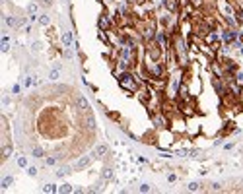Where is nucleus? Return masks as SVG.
<instances>
[{
	"label": "nucleus",
	"instance_id": "nucleus-2",
	"mask_svg": "<svg viewBox=\"0 0 243 194\" xmlns=\"http://www.w3.org/2000/svg\"><path fill=\"white\" fill-rule=\"evenodd\" d=\"M97 25H99L101 31H109V27H111V19H109V16H107V14H101L99 19H97Z\"/></svg>",
	"mask_w": 243,
	"mask_h": 194
},
{
	"label": "nucleus",
	"instance_id": "nucleus-16",
	"mask_svg": "<svg viewBox=\"0 0 243 194\" xmlns=\"http://www.w3.org/2000/svg\"><path fill=\"white\" fill-rule=\"evenodd\" d=\"M111 177H113V171H111L109 167H105V169H103V173H101V179H103V181H109Z\"/></svg>",
	"mask_w": 243,
	"mask_h": 194
},
{
	"label": "nucleus",
	"instance_id": "nucleus-12",
	"mask_svg": "<svg viewBox=\"0 0 243 194\" xmlns=\"http://www.w3.org/2000/svg\"><path fill=\"white\" fill-rule=\"evenodd\" d=\"M31 155H33V157H43V155H45L43 148H41V146H33V148H31Z\"/></svg>",
	"mask_w": 243,
	"mask_h": 194
},
{
	"label": "nucleus",
	"instance_id": "nucleus-24",
	"mask_svg": "<svg viewBox=\"0 0 243 194\" xmlns=\"http://www.w3.org/2000/svg\"><path fill=\"white\" fill-rule=\"evenodd\" d=\"M37 2L41 4V6H45V8H49V6H53V2L55 0H37Z\"/></svg>",
	"mask_w": 243,
	"mask_h": 194
},
{
	"label": "nucleus",
	"instance_id": "nucleus-30",
	"mask_svg": "<svg viewBox=\"0 0 243 194\" xmlns=\"http://www.w3.org/2000/svg\"><path fill=\"white\" fill-rule=\"evenodd\" d=\"M12 93H20V85H18V84H16L14 88H12Z\"/></svg>",
	"mask_w": 243,
	"mask_h": 194
},
{
	"label": "nucleus",
	"instance_id": "nucleus-15",
	"mask_svg": "<svg viewBox=\"0 0 243 194\" xmlns=\"http://www.w3.org/2000/svg\"><path fill=\"white\" fill-rule=\"evenodd\" d=\"M4 22H6L10 27H18V19H16L14 16H4Z\"/></svg>",
	"mask_w": 243,
	"mask_h": 194
},
{
	"label": "nucleus",
	"instance_id": "nucleus-14",
	"mask_svg": "<svg viewBox=\"0 0 243 194\" xmlns=\"http://www.w3.org/2000/svg\"><path fill=\"white\" fill-rule=\"evenodd\" d=\"M59 78H60V70L59 68H53L51 72H49V80H51V82H56Z\"/></svg>",
	"mask_w": 243,
	"mask_h": 194
},
{
	"label": "nucleus",
	"instance_id": "nucleus-6",
	"mask_svg": "<svg viewBox=\"0 0 243 194\" xmlns=\"http://www.w3.org/2000/svg\"><path fill=\"white\" fill-rule=\"evenodd\" d=\"M107 151H109V148H107L105 144H99V146H97L96 150H93V157H103Z\"/></svg>",
	"mask_w": 243,
	"mask_h": 194
},
{
	"label": "nucleus",
	"instance_id": "nucleus-17",
	"mask_svg": "<svg viewBox=\"0 0 243 194\" xmlns=\"http://www.w3.org/2000/svg\"><path fill=\"white\" fill-rule=\"evenodd\" d=\"M39 23L41 25H49V23H51V18H49L47 14H41L39 16Z\"/></svg>",
	"mask_w": 243,
	"mask_h": 194
},
{
	"label": "nucleus",
	"instance_id": "nucleus-26",
	"mask_svg": "<svg viewBox=\"0 0 243 194\" xmlns=\"http://www.w3.org/2000/svg\"><path fill=\"white\" fill-rule=\"evenodd\" d=\"M31 49H33L35 52H39V51H41V43H37V41H35V43L31 45Z\"/></svg>",
	"mask_w": 243,
	"mask_h": 194
},
{
	"label": "nucleus",
	"instance_id": "nucleus-9",
	"mask_svg": "<svg viewBox=\"0 0 243 194\" xmlns=\"http://www.w3.org/2000/svg\"><path fill=\"white\" fill-rule=\"evenodd\" d=\"M12 183H14V177H12V175H6V177H4L2 181H0V188L4 190V188H8V187H10Z\"/></svg>",
	"mask_w": 243,
	"mask_h": 194
},
{
	"label": "nucleus",
	"instance_id": "nucleus-27",
	"mask_svg": "<svg viewBox=\"0 0 243 194\" xmlns=\"http://www.w3.org/2000/svg\"><path fill=\"white\" fill-rule=\"evenodd\" d=\"M45 163H47V165H55L56 163V157H47V159H45Z\"/></svg>",
	"mask_w": 243,
	"mask_h": 194
},
{
	"label": "nucleus",
	"instance_id": "nucleus-10",
	"mask_svg": "<svg viewBox=\"0 0 243 194\" xmlns=\"http://www.w3.org/2000/svg\"><path fill=\"white\" fill-rule=\"evenodd\" d=\"M39 6H41L39 2H29V4H27V14H29V16H35L37 10H39Z\"/></svg>",
	"mask_w": 243,
	"mask_h": 194
},
{
	"label": "nucleus",
	"instance_id": "nucleus-7",
	"mask_svg": "<svg viewBox=\"0 0 243 194\" xmlns=\"http://www.w3.org/2000/svg\"><path fill=\"white\" fill-rule=\"evenodd\" d=\"M12 151H14L12 144H6V146H2V161H6V159L10 157V155H12Z\"/></svg>",
	"mask_w": 243,
	"mask_h": 194
},
{
	"label": "nucleus",
	"instance_id": "nucleus-29",
	"mask_svg": "<svg viewBox=\"0 0 243 194\" xmlns=\"http://www.w3.org/2000/svg\"><path fill=\"white\" fill-rule=\"evenodd\" d=\"M150 190V187H148V184H142V187H140V192H148Z\"/></svg>",
	"mask_w": 243,
	"mask_h": 194
},
{
	"label": "nucleus",
	"instance_id": "nucleus-20",
	"mask_svg": "<svg viewBox=\"0 0 243 194\" xmlns=\"http://www.w3.org/2000/svg\"><path fill=\"white\" fill-rule=\"evenodd\" d=\"M59 192H64V194H68V192H74V188L70 187V184H62V187H59Z\"/></svg>",
	"mask_w": 243,
	"mask_h": 194
},
{
	"label": "nucleus",
	"instance_id": "nucleus-5",
	"mask_svg": "<svg viewBox=\"0 0 243 194\" xmlns=\"http://www.w3.org/2000/svg\"><path fill=\"white\" fill-rule=\"evenodd\" d=\"M76 107L80 111H84V113H86V111H90V105H88V101H86L84 95H78L76 97Z\"/></svg>",
	"mask_w": 243,
	"mask_h": 194
},
{
	"label": "nucleus",
	"instance_id": "nucleus-11",
	"mask_svg": "<svg viewBox=\"0 0 243 194\" xmlns=\"http://www.w3.org/2000/svg\"><path fill=\"white\" fill-rule=\"evenodd\" d=\"M187 190L189 192H199V190H202V184H200V183H189Z\"/></svg>",
	"mask_w": 243,
	"mask_h": 194
},
{
	"label": "nucleus",
	"instance_id": "nucleus-21",
	"mask_svg": "<svg viewBox=\"0 0 243 194\" xmlns=\"http://www.w3.org/2000/svg\"><path fill=\"white\" fill-rule=\"evenodd\" d=\"M43 192H59V188H56L55 184H45V187H43Z\"/></svg>",
	"mask_w": 243,
	"mask_h": 194
},
{
	"label": "nucleus",
	"instance_id": "nucleus-28",
	"mask_svg": "<svg viewBox=\"0 0 243 194\" xmlns=\"http://www.w3.org/2000/svg\"><path fill=\"white\" fill-rule=\"evenodd\" d=\"M26 25V18H20L18 19V27H16V29H20V27H23Z\"/></svg>",
	"mask_w": 243,
	"mask_h": 194
},
{
	"label": "nucleus",
	"instance_id": "nucleus-3",
	"mask_svg": "<svg viewBox=\"0 0 243 194\" xmlns=\"http://www.w3.org/2000/svg\"><path fill=\"white\" fill-rule=\"evenodd\" d=\"M92 159H93V155H84V157H80L76 163H74V169H84V167H88V165L92 163Z\"/></svg>",
	"mask_w": 243,
	"mask_h": 194
},
{
	"label": "nucleus",
	"instance_id": "nucleus-19",
	"mask_svg": "<svg viewBox=\"0 0 243 194\" xmlns=\"http://www.w3.org/2000/svg\"><path fill=\"white\" fill-rule=\"evenodd\" d=\"M216 41H218V35H216V33H208V35H206V43H214V45H218ZM214 45H212V47H214Z\"/></svg>",
	"mask_w": 243,
	"mask_h": 194
},
{
	"label": "nucleus",
	"instance_id": "nucleus-22",
	"mask_svg": "<svg viewBox=\"0 0 243 194\" xmlns=\"http://www.w3.org/2000/svg\"><path fill=\"white\" fill-rule=\"evenodd\" d=\"M18 167H27V157L26 155H20L18 157Z\"/></svg>",
	"mask_w": 243,
	"mask_h": 194
},
{
	"label": "nucleus",
	"instance_id": "nucleus-23",
	"mask_svg": "<svg viewBox=\"0 0 243 194\" xmlns=\"http://www.w3.org/2000/svg\"><path fill=\"white\" fill-rule=\"evenodd\" d=\"M68 173H70V169H68V167H60L59 171L55 173V175H56V177H64V175H68Z\"/></svg>",
	"mask_w": 243,
	"mask_h": 194
},
{
	"label": "nucleus",
	"instance_id": "nucleus-8",
	"mask_svg": "<svg viewBox=\"0 0 243 194\" xmlns=\"http://www.w3.org/2000/svg\"><path fill=\"white\" fill-rule=\"evenodd\" d=\"M163 4H166V8L169 12H177V10H179V0H166Z\"/></svg>",
	"mask_w": 243,
	"mask_h": 194
},
{
	"label": "nucleus",
	"instance_id": "nucleus-1",
	"mask_svg": "<svg viewBox=\"0 0 243 194\" xmlns=\"http://www.w3.org/2000/svg\"><path fill=\"white\" fill-rule=\"evenodd\" d=\"M119 84H121V88L129 89V91H136L138 89V84H136V80H134V76L130 72H123L121 76H119Z\"/></svg>",
	"mask_w": 243,
	"mask_h": 194
},
{
	"label": "nucleus",
	"instance_id": "nucleus-4",
	"mask_svg": "<svg viewBox=\"0 0 243 194\" xmlns=\"http://www.w3.org/2000/svg\"><path fill=\"white\" fill-rule=\"evenodd\" d=\"M86 128H88V130H93V128H96V118H93V115L92 113H90V111H86Z\"/></svg>",
	"mask_w": 243,
	"mask_h": 194
},
{
	"label": "nucleus",
	"instance_id": "nucleus-25",
	"mask_svg": "<svg viewBox=\"0 0 243 194\" xmlns=\"http://www.w3.org/2000/svg\"><path fill=\"white\" fill-rule=\"evenodd\" d=\"M27 175H29V177H37V167H27Z\"/></svg>",
	"mask_w": 243,
	"mask_h": 194
},
{
	"label": "nucleus",
	"instance_id": "nucleus-18",
	"mask_svg": "<svg viewBox=\"0 0 243 194\" xmlns=\"http://www.w3.org/2000/svg\"><path fill=\"white\" fill-rule=\"evenodd\" d=\"M154 122H156L158 126H167L166 118H163V117H159V115H156V117H154Z\"/></svg>",
	"mask_w": 243,
	"mask_h": 194
},
{
	"label": "nucleus",
	"instance_id": "nucleus-13",
	"mask_svg": "<svg viewBox=\"0 0 243 194\" xmlns=\"http://www.w3.org/2000/svg\"><path fill=\"white\" fill-rule=\"evenodd\" d=\"M62 43H64V47H70V45H72V33L70 31L62 33Z\"/></svg>",
	"mask_w": 243,
	"mask_h": 194
},
{
	"label": "nucleus",
	"instance_id": "nucleus-31",
	"mask_svg": "<svg viewBox=\"0 0 243 194\" xmlns=\"http://www.w3.org/2000/svg\"><path fill=\"white\" fill-rule=\"evenodd\" d=\"M97 2H101V0H97Z\"/></svg>",
	"mask_w": 243,
	"mask_h": 194
}]
</instances>
